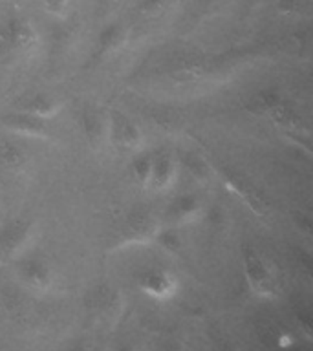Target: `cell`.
<instances>
[{"mask_svg": "<svg viewBox=\"0 0 313 351\" xmlns=\"http://www.w3.org/2000/svg\"><path fill=\"white\" fill-rule=\"evenodd\" d=\"M244 263H246L247 278L251 282L253 289H257L258 293H269L271 289V273H269L268 265L262 260V256L258 254L255 249L247 247L244 252Z\"/></svg>", "mask_w": 313, "mask_h": 351, "instance_id": "cell-7", "label": "cell"}, {"mask_svg": "<svg viewBox=\"0 0 313 351\" xmlns=\"http://www.w3.org/2000/svg\"><path fill=\"white\" fill-rule=\"evenodd\" d=\"M21 110L27 112V114L37 115L38 119L46 121L57 115V112L60 110V104L54 97L46 95V93H37L32 99H27L26 103L21 106Z\"/></svg>", "mask_w": 313, "mask_h": 351, "instance_id": "cell-12", "label": "cell"}, {"mask_svg": "<svg viewBox=\"0 0 313 351\" xmlns=\"http://www.w3.org/2000/svg\"><path fill=\"white\" fill-rule=\"evenodd\" d=\"M33 227L24 219H15L0 230V262L21 254L32 240Z\"/></svg>", "mask_w": 313, "mask_h": 351, "instance_id": "cell-3", "label": "cell"}, {"mask_svg": "<svg viewBox=\"0 0 313 351\" xmlns=\"http://www.w3.org/2000/svg\"><path fill=\"white\" fill-rule=\"evenodd\" d=\"M156 236H158V223H156L154 216L139 210L126 219L121 243L123 245H126V243H147Z\"/></svg>", "mask_w": 313, "mask_h": 351, "instance_id": "cell-4", "label": "cell"}, {"mask_svg": "<svg viewBox=\"0 0 313 351\" xmlns=\"http://www.w3.org/2000/svg\"><path fill=\"white\" fill-rule=\"evenodd\" d=\"M106 141L119 152H137L141 148L143 136L139 128L126 115L112 110L108 114V132Z\"/></svg>", "mask_w": 313, "mask_h": 351, "instance_id": "cell-1", "label": "cell"}, {"mask_svg": "<svg viewBox=\"0 0 313 351\" xmlns=\"http://www.w3.org/2000/svg\"><path fill=\"white\" fill-rule=\"evenodd\" d=\"M44 10L51 13V15H62L66 10V5H68V0H43Z\"/></svg>", "mask_w": 313, "mask_h": 351, "instance_id": "cell-17", "label": "cell"}, {"mask_svg": "<svg viewBox=\"0 0 313 351\" xmlns=\"http://www.w3.org/2000/svg\"><path fill=\"white\" fill-rule=\"evenodd\" d=\"M37 32L26 19H11L4 29H0V51L27 53L37 46Z\"/></svg>", "mask_w": 313, "mask_h": 351, "instance_id": "cell-2", "label": "cell"}, {"mask_svg": "<svg viewBox=\"0 0 313 351\" xmlns=\"http://www.w3.org/2000/svg\"><path fill=\"white\" fill-rule=\"evenodd\" d=\"M174 278L167 271L161 269H152L143 274V289L156 296H167L174 289Z\"/></svg>", "mask_w": 313, "mask_h": 351, "instance_id": "cell-11", "label": "cell"}, {"mask_svg": "<svg viewBox=\"0 0 313 351\" xmlns=\"http://www.w3.org/2000/svg\"><path fill=\"white\" fill-rule=\"evenodd\" d=\"M2 125L5 130L13 132V134H21V136H32V137H46L48 136V128H46V121L38 119L37 115H32L19 110V112H11L2 117Z\"/></svg>", "mask_w": 313, "mask_h": 351, "instance_id": "cell-6", "label": "cell"}, {"mask_svg": "<svg viewBox=\"0 0 313 351\" xmlns=\"http://www.w3.org/2000/svg\"><path fill=\"white\" fill-rule=\"evenodd\" d=\"M167 4H169V0H145L139 10H141L145 15H154V13H158V11L163 10Z\"/></svg>", "mask_w": 313, "mask_h": 351, "instance_id": "cell-18", "label": "cell"}, {"mask_svg": "<svg viewBox=\"0 0 313 351\" xmlns=\"http://www.w3.org/2000/svg\"><path fill=\"white\" fill-rule=\"evenodd\" d=\"M150 163H152V156H139L134 161V174H136L137 181L143 186H147L148 174H150Z\"/></svg>", "mask_w": 313, "mask_h": 351, "instance_id": "cell-16", "label": "cell"}, {"mask_svg": "<svg viewBox=\"0 0 313 351\" xmlns=\"http://www.w3.org/2000/svg\"><path fill=\"white\" fill-rule=\"evenodd\" d=\"M266 114H268L269 119L273 121V123H277L280 128H286V130H293V132L304 130L301 115L297 114L295 110L291 108V106L282 103V101H279V103L273 104V106H269V108L266 110Z\"/></svg>", "mask_w": 313, "mask_h": 351, "instance_id": "cell-9", "label": "cell"}, {"mask_svg": "<svg viewBox=\"0 0 313 351\" xmlns=\"http://www.w3.org/2000/svg\"><path fill=\"white\" fill-rule=\"evenodd\" d=\"M22 274L26 276V280L33 282V284L40 285L48 280V267L43 262L32 260V262H26L22 265Z\"/></svg>", "mask_w": 313, "mask_h": 351, "instance_id": "cell-15", "label": "cell"}, {"mask_svg": "<svg viewBox=\"0 0 313 351\" xmlns=\"http://www.w3.org/2000/svg\"><path fill=\"white\" fill-rule=\"evenodd\" d=\"M27 161L26 150L15 141L0 139V169L19 170Z\"/></svg>", "mask_w": 313, "mask_h": 351, "instance_id": "cell-13", "label": "cell"}, {"mask_svg": "<svg viewBox=\"0 0 313 351\" xmlns=\"http://www.w3.org/2000/svg\"><path fill=\"white\" fill-rule=\"evenodd\" d=\"M176 180V161L167 152L152 156L150 163V174H148L147 189L154 192H163L170 189Z\"/></svg>", "mask_w": 313, "mask_h": 351, "instance_id": "cell-5", "label": "cell"}, {"mask_svg": "<svg viewBox=\"0 0 313 351\" xmlns=\"http://www.w3.org/2000/svg\"><path fill=\"white\" fill-rule=\"evenodd\" d=\"M123 43H125V27H106V29L101 33V38H99V55L110 53L112 49L119 48Z\"/></svg>", "mask_w": 313, "mask_h": 351, "instance_id": "cell-14", "label": "cell"}, {"mask_svg": "<svg viewBox=\"0 0 313 351\" xmlns=\"http://www.w3.org/2000/svg\"><path fill=\"white\" fill-rule=\"evenodd\" d=\"M82 125H84L86 137L90 139L92 145H99V143L106 141L108 115L101 114L97 110H88V112H84V117H82Z\"/></svg>", "mask_w": 313, "mask_h": 351, "instance_id": "cell-10", "label": "cell"}, {"mask_svg": "<svg viewBox=\"0 0 313 351\" xmlns=\"http://www.w3.org/2000/svg\"><path fill=\"white\" fill-rule=\"evenodd\" d=\"M202 214V203L196 196L178 197L169 210L170 221L174 223H189Z\"/></svg>", "mask_w": 313, "mask_h": 351, "instance_id": "cell-8", "label": "cell"}]
</instances>
